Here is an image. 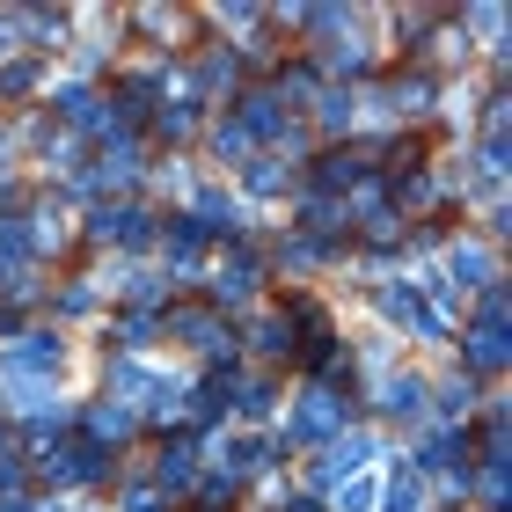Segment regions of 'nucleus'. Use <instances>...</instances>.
I'll list each match as a JSON object with an SVG mask.
<instances>
[{
	"instance_id": "obj_1",
	"label": "nucleus",
	"mask_w": 512,
	"mask_h": 512,
	"mask_svg": "<svg viewBox=\"0 0 512 512\" xmlns=\"http://www.w3.org/2000/svg\"><path fill=\"white\" fill-rule=\"evenodd\" d=\"M344 425V403L330 388H315L308 403H300V417H293V439H322V432H337Z\"/></svg>"
},
{
	"instance_id": "obj_2",
	"label": "nucleus",
	"mask_w": 512,
	"mask_h": 512,
	"mask_svg": "<svg viewBox=\"0 0 512 512\" xmlns=\"http://www.w3.org/2000/svg\"><path fill=\"white\" fill-rule=\"evenodd\" d=\"M366 454H374V439H366V432H352V439H337V447H330V461H322V483H337V476H352V469H366Z\"/></svg>"
},
{
	"instance_id": "obj_3",
	"label": "nucleus",
	"mask_w": 512,
	"mask_h": 512,
	"mask_svg": "<svg viewBox=\"0 0 512 512\" xmlns=\"http://www.w3.org/2000/svg\"><path fill=\"white\" fill-rule=\"evenodd\" d=\"M469 366L476 374H498L505 366V322H483V330L469 337Z\"/></svg>"
},
{
	"instance_id": "obj_4",
	"label": "nucleus",
	"mask_w": 512,
	"mask_h": 512,
	"mask_svg": "<svg viewBox=\"0 0 512 512\" xmlns=\"http://www.w3.org/2000/svg\"><path fill=\"white\" fill-rule=\"evenodd\" d=\"M147 227H154L147 213H132V205H118V213H103V220H96V235H103V242H147Z\"/></svg>"
},
{
	"instance_id": "obj_5",
	"label": "nucleus",
	"mask_w": 512,
	"mask_h": 512,
	"mask_svg": "<svg viewBox=\"0 0 512 512\" xmlns=\"http://www.w3.org/2000/svg\"><path fill=\"white\" fill-rule=\"evenodd\" d=\"M37 366H59V344L52 337H22L8 352V374H37Z\"/></svg>"
},
{
	"instance_id": "obj_6",
	"label": "nucleus",
	"mask_w": 512,
	"mask_h": 512,
	"mask_svg": "<svg viewBox=\"0 0 512 512\" xmlns=\"http://www.w3.org/2000/svg\"><path fill=\"white\" fill-rule=\"evenodd\" d=\"M381 410H388V417H425V381H410V374H403V381H388Z\"/></svg>"
},
{
	"instance_id": "obj_7",
	"label": "nucleus",
	"mask_w": 512,
	"mask_h": 512,
	"mask_svg": "<svg viewBox=\"0 0 512 512\" xmlns=\"http://www.w3.org/2000/svg\"><path fill=\"white\" fill-rule=\"evenodd\" d=\"M88 432H96V439H125L132 432V410H88Z\"/></svg>"
},
{
	"instance_id": "obj_8",
	"label": "nucleus",
	"mask_w": 512,
	"mask_h": 512,
	"mask_svg": "<svg viewBox=\"0 0 512 512\" xmlns=\"http://www.w3.org/2000/svg\"><path fill=\"white\" fill-rule=\"evenodd\" d=\"M176 483H191V447H169V454H161V491H176Z\"/></svg>"
},
{
	"instance_id": "obj_9",
	"label": "nucleus",
	"mask_w": 512,
	"mask_h": 512,
	"mask_svg": "<svg viewBox=\"0 0 512 512\" xmlns=\"http://www.w3.org/2000/svg\"><path fill=\"white\" fill-rule=\"evenodd\" d=\"M198 220H213V227H227V235H235V205H227L220 191H205V198H198ZM198 220H191V227H198Z\"/></svg>"
},
{
	"instance_id": "obj_10",
	"label": "nucleus",
	"mask_w": 512,
	"mask_h": 512,
	"mask_svg": "<svg viewBox=\"0 0 512 512\" xmlns=\"http://www.w3.org/2000/svg\"><path fill=\"white\" fill-rule=\"evenodd\" d=\"M395 512H417V476H410V469L395 476Z\"/></svg>"
}]
</instances>
